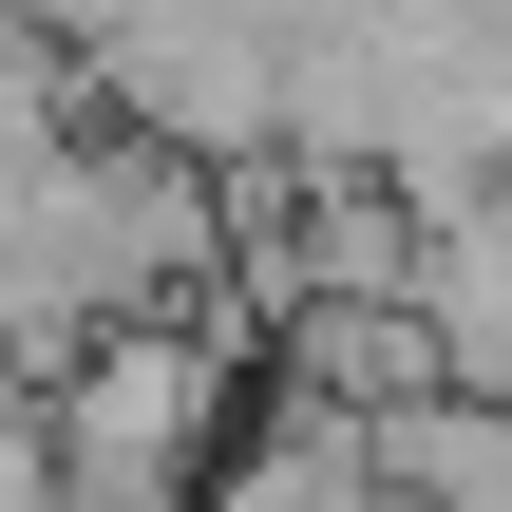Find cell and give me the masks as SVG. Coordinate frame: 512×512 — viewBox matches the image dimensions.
I'll return each mask as SVG.
<instances>
[{"mask_svg": "<svg viewBox=\"0 0 512 512\" xmlns=\"http://www.w3.org/2000/svg\"><path fill=\"white\" fill-rule=\"evenodd\" d=\"M19 418H38V456H57V512H209L228 456L266 437V418H247V323H228V304L95 342L76 380H19Z\"/></svg>", "mask_w": 512, "mask_h": 512, "instance_id": "6da1fadb", "label": "cell"}]
</instances>
